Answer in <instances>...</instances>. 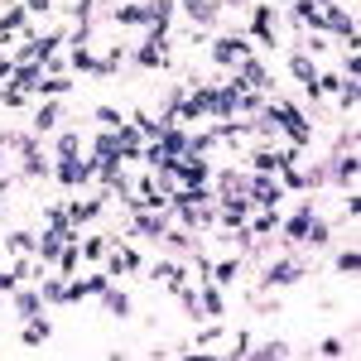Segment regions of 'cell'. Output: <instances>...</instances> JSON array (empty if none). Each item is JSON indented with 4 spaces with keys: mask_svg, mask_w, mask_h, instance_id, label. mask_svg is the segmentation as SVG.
<instances>
[{
    "mask_svg": "<svg viewBox=\"0 0 361 361\" xmlns=\"http://www.w3.org/2000/svg\"><path fill=\"white\" fill-rule=\"evenodd\" d=\"M246 197L255 202V207H275L279 197H284V183H279L275 173H255L246 183Z\"/></svg>",
    "mask_w": 361,
    "mask_h": 361,
    "instance_id": "6da1fadb",
    "label": "cell"
},
{
    "mask_svg": "<svg viewBox=\"0 0 361 361\" xmlns=\"http://www.w3.org/2000/svg\"><path fill=\"white\" fill-rule=\"evenodd\" d=\"M250 44H260V49H279L275 10H270V5H255V15H250Z\"/></svg>",
    "mask_w": 361,
    "mask_h": 361,
    "instance_id": "7a4b0ae2",
    "label": "cell"
},
{
    "mask_svg": "<svg viewBox=\"0 0 361 361\" xmlns=\"http://www.w3.org/2000/svg\"><path fill=\"white\" fill-rule=\"evenodd\" d=\"M92 178V159H78V154H58V183L63 188H78Z\"/></svg>",
    "mask_w": 361,
    "mask_h": 361,
    "instance_id": "3957f363",
    "label": "cell"
},
{
    "mask_svg": "<svg viewBox=\"0 0 361 361\" xmlns=\"http://www.w3.org/2000/svg\"><path fill=\"white\" fill-rule=\"evenodd\" d=\"M241 58H250V39H212V63L217 68H231Z\"/></svg>",
    "mask_w": 361,
    "mask_h": 361,
    "instance_id": "277c9868",
    "label": "cell"
},
{
    "mask_svg": "<svg viewBox=\"0 0 361 361\" xmlns=\"http://www.w3.org/2000/svg\"><path fill=\"white\" fill-rule=\"evenodd\" d=\"M299 279H304V265H299V260H279V265H270V270H265V289L299 284Z\"/></svg>",
    "mask_w": 361,
    "mask_h": 361,
    "instance_id": "5b68a950",
    "label": "cell"
},
{
    "mask_svg": "<svg viewBox=\"0 0 361 361\" xmlns=\"http://www.w3.org/2000/svg\"><path fill=\"white\" fill-rule=\"evenodd\" d=\"M183 10H188V20H197V25H212L222 15V0H183Z\"/></svg>",
    "mask_w": 361,
    "mask_h": 361,
    "instance_id": "8992f818",
    "label": "cell"
},
{
    "mask_svg": "<svg viewBox=\"0 0 361 361\" xmlns=\"http://www.w3.org/2000/svg\"><path fill=\"white\" fill-rule=\"evenodd\" d=\"M164 49H169V39H145L140 54H135V63L140 68H159V63H164Z\"/></svg>",
    "mask_w": 361,
    "mask_h": 361,
    "instance_id": "52a82bcc",
    "label": "cell"
},
{
    "mask_svg": "<svg viewBox=\"0 0 361 361\" xmlns=\"http://www.w3.org/2000/svg\"><path fill=\"white\" fill-rule=\"evenodd\" d=\"M250 169L255 173H279L284 169V149H255L250 154Z\"/></svg>",
    "mask_w": 361,
    "mask_h": 361,
    "instance_id": "ba28073f",
    "label": "cell"
},
{
    "mask_svg": "<svg viewBox=\"0 0 361 361\" xmlns=\"http://www.w3.org/2000/svg\"><path fill=\"white\" fill-rule=\"evenodd\" d=\"M25 25H29V10H25V5H10V10L0 15V39H10V34H20Z\"/></svg>",
    "mask_w": 361,
    "mask_h": 361,
    "instance_id": "9c48e42d",
    "label": "cell"
},
{
    "mask_svg": "<svg viewBox=\"0 0 361 361\" xmlns=\"http://www.w3.org/2000/svg\"><path fill=\"white\" fill-rule=\"evenodd\" d=\"M58 102H44V106H39V111H34V135H49V130H54L58 126Z\"/></svg>",
    "mask_w": 361,
    "mask_h": 361,
    "instance_id": "30bf717a",
    "label": "cell"
},
{
    "mask_svg": "<svg viewBox=\"0 0 361 361\" xmlns=\"http://www.w3.org/2000/svg\"><path fill=\"white\" fill-rule=\"evenodd\" d=\"M207 270H212V284H236V275H241V260H236V255H231V260H217V265H207Z\"/></svg>",
    "mask_w": 361,
    "mask_h": 361,
    "instance_id": "8fae6325",
    "label": "cell"
},
{
    "mask_svg": "<svg viewBox=\"0 0 361 361\" xmlns=\"http://www.w3.org/2000/svg\"><path fill=\"white\" fill-rule=\"evenodd\" d=\"M197 304H202V313H212V318H222V313H226V308H222V284H212V279H207V289L197 294Z\"/></svg>",
    "mask_w": 361,
    "mask_h": 361,
    "instance_id": "7c38bea8",
    "label": "cell"
},
{
    "mask_svg": "<svg viewBox=\"0 0 361 361\" xmlns=\"http://www.w3.org/2000/svg\"><path fill=\"white\" fill-rule=\"evenodd\" d=\"M308 226H313V212H299V217H294V222H284L279 226V231H284V241H308Z\"/></svg>",
    "mask_w": 361,
    "mask_h": 361,
    "instance_id": "4fadbf2b",
    "label": "cell"
},
{
    "mask_svg": "<svg viewBox=\"0 0 361 361\" xmlns=\"http://www.w3.org/2000/svg\"><path fill=\"white\" fill-rule=\"evenodd\" d=\"M39 308H44V294H39V289H25V294H20V299H15V313H20V318H39Z\"/></svg>",
    "mask_w": 361,
    "mask_h": 361,
    "instance_id": "5bb4252c",
    "label": "cell"
},
{
    "mask_svg": "<svg viewBox=\"0 0 361 361\" xmlns=\"http://www.w3.org/2000/svg\"><path fill=\"white\" fill-rule=\"evenodd\" d=\"M102 304H106V313H116V318H130V299H126L121 289H102Z\"/></svg>",
    "mask_w": 361,
    "mask_h": 361,
    "instance_id": "9a60e30c",
    "label": "cell"
},
{
    "mask_svg": "<svg viewBox=\"0 0 361 361\" xmlns=\"http://www.w3.org/2000/svg\"><path fill=\"white\" fill-rule=\"evenodd\" d=\"M49 333H54V328H49V323H44V318H29L25 323V347H39V342H49Z\"/></svg>",
    "mask_w": 361,
    "mask_h": 361,
    "instance_id": "2e32d148",
    "label": "cell"
},
{
    "mask_svg": "<svg viewBox=\"0 0 361 361\" xmlns=\"http://www.w3.org/2000/svg\"><path fill=\"white\" fill-rule=\"evenodd\" d=\"M5 246L20 250V255H39V236H25V231H10L5 236Z\"/></svg>",
    "mask_w": 361,
    "mask_h": 361,
    "instance_id": "e0dca14e",
    "label": "cell"
},
{
    "mask_svg": "<svg viewBox=\"0 0 361 361\" xmlns=\"http://www.w3.org/2000/svg\"><path fill=\"white\" fill-rule=\"evenodd\" d=\"M68 87H73V78H39V87H34V92H39V97H63Z\"/></svg>",
    "mask_w": 361,
    "mask_h": 361,
    "instance_id": "ac0fdd59",
    "label": "cell"
},
{
    "mask_svg": "<svg viewBox=\"0 0 361 361\" xmlns=\"http://www.w3.org/2000/svg\"><path fill=\"white\" fill-rule=\"evenodd\" d=\"M246 231H250V236H270V231H279V217H275V207H270L265 217H255V222H250Z\"/></svg>",
    "mask_w": 361,
    "mask_h": 361,
    "instance_id": "d6986e66",
    "label": "cell"
},
{
    "mask_svg": "<svg viewBox=\"0 0 361 361\" xmlns=\"http://www.w3.org/2000/svg\"><path fill=\"white\" fill-rule=\"evenodd\" d=\"M97 126H102V130H121V126H126V116L116 111V106H102V111H97Z\"/></svg>",
    "mask_w": 361,
    "mask_h": 361,
    "instance_id": "ffe728a7",
    "label": "cell"
},
{
    "mask_svg": "<svg viewBox=\"0 0 361 361\" xmlns=\"http://www.w3.org/2000/svg\"><path fill=\"white\" fill-rule=\"evenodd\" d=\"M357 270H361V255H357V250H342V255H337V275H347V279H352Z\"/></svg>",
    "mask_w": 361,
    "mask_h": 361,
    "instance_id": "44dd1931",
    "label": "cell"
},
{
    "mask_svg": "<svg viewBox=\"0 0 361 361\" xmlns=\"http://www.w3.org/2000/svg\"><path fill=\"white\" fill-rule=\"evenodd\" d=\"M106 250H111V241H106V236H92V241L82 246V255H87V260H102Z\"/></svg>",
    "mask_w": 361,
    "mask_h": 361,
    "instance_id": "7402d4cb",
    "label": "cell"
},
{
    "mask_svg": "<svg viewBox=\"0 0 361 361\" xmlns=\"http://www.w3.org/2000/svg\"><path fill=\"white\" fill-rule=\"evenodd\" d=\"M250 352H255V357H289V342H265V347H250Z\"/></svg>",
    "mask_w": 361,
    "mask_h": 361,
    "instance_id": "603a6c76",
    "label": "cell"
},
{
    "mask_svg": "<svg viewBox=\"0 0 361 361\" xmlns=\"http://www.w3.org/2000/svg\"><path fill=\"white\" fill-rule=\"evenodd\" d=\"M337 178H342V183H352V178H357V154L337 159Z\"/></svg>",
    "mask_w": 361,
    "mask_h": 361,
    "instance_id": "cb8c5ba5",
    "label": "cell"
},
{
    "mask_svg": "<svg viewBox=\"0 0 361 361\" xmlns=\"http://www.w3.org/2000/svg\"><path fill=\"white\" fill-rule=\"evenodd\" d=\"M318 352H323V357H342V352H347V342H342V337H323V347H318Z\"/></svg>",
    "mask_w": 361,
    "mask_h": 361,
    "instance_id": "d4e9b609",
    "label": "cell"
},
{
    "mask_svg": "<svg viewBox=\"0 0 361 361\" xmlns=\"http://www.w3.org/2000/svg\"><path fill=\"white\" fill-rule=\"evenodd\" d=\"M217 337H222V328H202V333L193 337V347H207V342H217Z\"/></svg>",
    "mask_w": 361,
    "mask_h": 361,
    "instance_id": "484cf974",
    "label": "cell"
},
{
    "mask_svg": "<svg viewBox=\"0 0 361 361\" xmlns=\"http://www.w3.org/2000/svg\"><path fill=\"white\" fill-rule=\"evenodd\" d=\"M25 10H29V15H49V10H54V0H25Z\"/></svg>",
    "mask_w": 361,
    "mask_h": 361,
    "instance_id": "4316f807",
    "label": "cell"
},
{
    "mask_svg": "<svg viewBox=\"0 0 361 361\" xmlns=\"http://www.w3.org/2000/svg\"><path fill=\"white\" fill-rule=\"evenodd\" d=\"M231 357H250V333L236 337V347H231Z\"/></svg>",
    "mask_w": 361,
    "mask_h": 361,
    "instance_id": "83f0119b",
    "label": "cell"
}]
</instances>
